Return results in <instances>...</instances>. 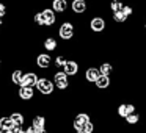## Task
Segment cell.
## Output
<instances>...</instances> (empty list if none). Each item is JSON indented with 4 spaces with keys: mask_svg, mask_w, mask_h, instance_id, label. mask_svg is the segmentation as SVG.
<instances>
[{
    "mask_svg": "<svg viewBox=\"0 0 146 133\" xmlns=\"http://www.w3.org/2000/svg\"><path fill=\"white\" fill-rule=\"evenodd\" d=\"M94 85H96V88H99V89H107V88H110V85H111V78L107 75H99L98 80L94 82Z\"/></svg>",
    "mask_w": 146,
    "mask_h": 133,
    "instance_id": "8",
    "label": "cell"
},
{
    "mask_svg": "<svg viewBox=\"0 0 146 133\" xmlns=\"http://www.w3.org/2000/svg\"><path fill=\"white\" fill-rule=\"evenodd\" d=\"M19 95H21L22 99H25V100H29V99L33 97V89L30 88V86H21Z\"/></svg>",
    "mask_w": 146,
    "mask_h": 133,
    "instance_id": "16",
    "label": "cell"
},
{
    "mask_svg": "<svg viewBox=\"0 0 146 133\" xmlns=\"http://www.w3.org/2000/svg\"><path fill=\"white\" fill-rule=\"evenodd\" d=\"M111 17H113V20L116 24H126L127 20H129V16H127L123 10L116 11V13H111Z\"/></svg>",
    "mask_w": 146,
    "mask_h": 133,
    "instance_id": "12",
    "label": "cell"
},
{
    "mask_svg": "<svg viewBox=\"0 0 146 133\" xmlns=\"http://www.w3.org/2000/svg\"><path fill=\"white\" fill-rule=\"evenodd\" d=\"M99 75H101V72H99L98 67H88V69L85 70V78H86V82H90V83H94Z\"/></svg>",
    "mask_w": 146,
    "mask_h": 133,
    "instance_id": "9",
    "label": "cell"
},
{
    "mask_svg": "<svg viewBox=\"0 0 146 133\" xmlns=\"http://www.w3.org/2000/svg\"><path fill=\"white\" fill-rule=\"evenodd\" d=\"M27 133H35V128H33V127H30V128L27 130Z\"/></svg>",
    "mask_w": 146,
    "mask_h": 133,
    "instance_id": "30",
    "label": "cell"
},
{
    "mask_svg": "<svg viewBox=\"0 0 146 133\" xmlns=\"http://www.w3.org/2000/svg\"><path fill=\"white\" fill-rule=\"evenodd\" d=\"M44 124H46L44 117H42V116H36L35 119H33L32 127H33L35 130H42V128H44Z\"/></svg>",
    "mask_w": 146,
    "mask_h": 133,
    "instance_id": "21",
    "label": "cell"
},
{
    "mask_svg": "<svg viewBox=\"0 0 146 133\" xmlns=\"http://www.w3.org/2000/svg\"><path fill=\"white\" fill-rule=\"evenodd\" d=\"M11 133H27V132H25V130H22L19 125H16L13 130H11Z\"/></svg>",
    "mask_w": 146,
    "mask_h": 133,
    "instance_id": "27",
    "label": "cell"
},
{
    "mask_svg": "<svg viewBox=\"0 0 146 133\" xmlns=\"http://www.w3.org/2000/svg\"><path fill=\"white\" fill-rule=\"evenodd\" d=\"M76 133H88V132H85V130L80 128V130H76Z\"/></svg>",
    "mask_w": 146,
    "mask_h": 133,
    "instance_id": "32",
    "label": "cell"
},
{
    "mask_svg": "<svg viewBox=\"0 0 146 133\" xmlns=\"http://www.w3.org/2000/svg\"><path fill=\"white\" fill-rule=\"evenodd\" d=\"M124 122H126L129 127H137L140 122H141V114H140L138 111H135V113L129 114L127 117H124Z\"/></svg>",
    "mask_w": 146,
    "mask_h": 133,
    "instance_id": "7",
    "label": "cell"
},
{
    "mask_svg": "<svg viewBox=\"0 0 146 133\" xmlns=\"http://www.w3.org/2000/svg\"><path fill=\"white\" fill-rule=\"evenodd\" d=\"M63 69H64L63 72L66 74V75H76V74L79 72V64H77L76 61H66Z\"/></svg>",
    "mask_w": 146,
    "mask_h": 133,
    "instance_id": "10",
    "label": "cell"
},
{
    "mask_svg": "<svg viewBox=\"0 0 146 133\" xmlns=\"http://www.w3.org/2000/svg\"><path fill=\"white\" fill-rule=\"evenodd\" d=\"M36 82H38V77L35 75V74H27V75H24L22 78V86H35Z\"/></svg>",
    "mask_w": 146,
    "mask_h": 133,
    "instance_id": "13",
    "label": "cell"
},
{
    "mask_svg": "<svg viewBox=\"0 0 146 133\" xmlns=\"http://www.w3.org/2000/svg\"><path fill=\"white\" fill-rule=\"evenodd\" d=\"M60 38L61 39H71L74 36V27H72V24H69V22H64L63 25L60 27Z\"/></svg>",
    "mask_w": 146,
    "mask_h": 133,
    "instance_id": "5",
    "label": "cell"
},
{
    "mask_svg": "<svg viewBox=\"0 0 146 133\" xmlns=\"http://www.w3.org/2000/svg\"><path fill=\"white\" fill-rule=\"evenodd\" d=\"M105 27H107V24H105V19L101 16H96L91 19V22H90V28L93 30L94 33H102L105 30Z\"/></svg>",
    "mask_w": 146,
    "mask_h": 133,
    "instance_id": "2",
    "label": "cell"
},
{
    "mask_svg": "<svg viewBox=\"0 0 146 133\" xmlns=\"http://www.w3.org/2000/svg\"><path fill=\"white\" fill-rule=\"evenodd\" d=\"M98 69H99V72H101V75L110 77L111 74H113V64H111V63H102Z\"/></svg>",
    "mask_w": 146,
    "mask_h": 133,
    "instance_id": "14",
    "label": "cell"
},
{
    "mask_svg": "<svg viewBox=\"0 0 146 133\" xmlns=\"http://www.w3.org/2000/svg\"><path fill=\"white\" fill-rule=\"evenodd\" d=\"M22 78H24V74L21 72V70H14V74H13V82L16 83V85H21V86H22Z\"/></svg>",
    "mask_w": 146,
    "mask_h": 133,
    "instance_id": "24",
    "label": "cell"
},
{
    "mask_svg": "<svg viewBox=\"0 0 146 133\" xmlns=\"http://www.w3.org/2000/svg\"><path fill=\"white\" fill-rule=\"evenodd\" d=\"M143 28L146 30V19H145V24H143Z\"/></svg>",
    "mask_w": 146,
    "mask_h": 133,
    "instance_id": "33",
    "label": "cell"
},
{
    "mask_svg": "<svg viewBox=\"0 0 146 133\" xmlns=\"http://www.w3.org/2000/svg\"><path fill=\"white\" fill-rule=\"evenodd\" d=\"M64 64H66L64 57H57V60H55V66H57V67H63Z\"/></svg>",
    "mask_w": 146,
    "mask_h": 133,
    "instance_id": "26",
    "label": "cell"
},
{
    "mask_svg": "<svg viewBox=\"0 0 146 133\" xmlns=\"http://www.w3.org/2000/svg\"><path fill=\"white\" fill-rule=\"evenodd\" d=\"M10 119L13 120L14 125H19V127H21V124L24 122V116H22L21 113H13V114L10 116Z\"/></svg>",
    "mask_w": 146,
    "mask_h": 133,
    "instance_id": "22",
    "label": "cell"
},
{
    "mask_svg": "<svg viewBox=\"0 0 146 133\" xmlns=\"http://www.w3.org/2000/svg\"><path fill=\"white\" fill-rule=\"evenodd\" d=\"M72 11L77 14H82L86 11V2L85 0H74L72 2Z\"/></svg>",
    "mask_w": 146,
    "mask_h": 133,
    "instance_id": "11",
    "label": "cell"
},
{
    "mask_svg": "<svg viewBox=\"0 0 146 133\" xmlns=\"http://www.w3.org/2000/svg\"><path fill=\"white\" fill-rule=\"evenodd\" d=\"M137 111V105L133 103V102H124V103H119L116 108V114L121 117V119H124V117H127L129 114L135 113Z\"/></svg>",
    "mask_w": 146,
    "mask_h": 133,
    "instance_id": "1",
    "label": "cell"
},
{
    "mask_svg": "<svg viewBox=\"0 0 146 133\" xmlns=\"http://www.w3.org/2000/svg\"><path fill=\"white\" fill-rule=\"evenodd\" d=\"M88 122H91V119H90V116L86 113H79L76 116V119H74V128L76 130H80V128H83V127L86 125Z\"/></svg>",
    "mask_w": 146,
    "mask_h": 133,
    "instance_id": "4",
    "label": "cell"
},
{
    "mask_svg": "<svg viewBox=\"0 0 146 133\" xmlns=\"http://www.w3.org/2000/svg\"><path fill=\"white\" fill-rule=\"evenodd\" d=\"M108 7H110V11H111V13H116V11L123 10V7H124V2H123V0H111Z\"/></svg>",
    "mask_w": 146,
    "mask_h": 133,
    "instance_id": "18",
    "label": "cell"
},
{
    "mask_svg": "<svg viewBox=\"0 0 146 133\" xmlns=\"http://www.w3.org/2000/svg\"><path fill=\"white\" fill-rule=\"evenodd\" d=\"M35 22L36 24H39V25H46V22H44V16H42V13H38L35 16Z\"/></svg>",
    "mask_w": 146,
    "mask_h": 133,
    "instance_id": "25",
    "label": "cell"
},
{
    "mask_svg": "<svg viewBox=\"0 0 146 133\" xmlns=\"http://www.w3.org/2000/svg\"><path fill=\"white\" fill-rule=\"evenodd\" d=\"M68 3L66 0H54V11H58V13H63L66 10Z\"/></svg>",
    "mask_w": 146,
    "mask_h": 133,
    "instance_id": "20",
    "label": "cell"
},
{
    "mask_svg": "<svg viewBox=\"0 0 146 133\" xmlns=\"http://www.w3.org/2000/svg\"><path fill=\"white\" fill-rule=\"evenodd\" d=\"M14 124H13V120L10 119V117H2L0 119V128H7V130H13L14 128Z\"/></svg>",
    "mask_w": 146,
    "mask_h": 133,
    "instance_id": "19",
    "label": "cell"
},
{
    "mask_svg": "<svg viewBox=\"0 0 146 133\" xmlns=\"http://www.w3.org/2000/svg\"><path fill=\"white\" fill-rule=\"evenodd\" d=\"M36 63H38L39 67H49V66H50V57L46 55V53H42V55H39V57H38Z\"/></svg>",
    "mask_w": 146,
    "mask_h": 133,
    "instance_id": "17",
    "label": "cell"
},
{
    "mask_svg": "<svg viewBox=\"0 0 146 133\" xmlns=\"http://www.w3.org/2000/svg\"><path fill=\"white\" fill-rule=\"evenodd\" d=\"M0 133H11V130H7V128H0Z\"/></svg>",
    "mask_w": 146,
    "mask_h": 133,
    "instance_id": "29",
    "label": "cell"
},
{
    "mask_svg": "<svg viewBox=\"0 0 146 133\" xmlns=\"http://www.w3.org/2000/svg\"><path fill=\"white\" fill-rule=\"evenodd\" d=\"M3 14H5V5L0 3V17H3Z\"/></svg>",
    "mask_w": 146,
    "mask_h": 133,
    "instance_id": "28",
    "label": "cell"
},
{
    "mask_svg": "<svg viewBox=\"0 0 146 133\" xmlns=\"http://www.w3.org/2000/svg\"><path fill=\"white\" fill-rule=\"evenodd\" d=\"M0 25H2V20H0Z\"/></svg>",
    "mask_w": 146,
    "mask_h": 133,
    "instance_id": "34",
    "label": "cell"
},
{
    "mask_svg": "<svg viewBox=\"0 0 146 133\" xmlns=\"http://www.w3.org/2000/svg\"><path fill=\"white\" fill-rule=\"evenodd\" d=\"M42 16H44L46 25H54L55 24V13L52 10H44L42 11Z\"/></svg>",
    "mask_w": 146,
    "mask_h": 133,
    "instance_id": "15",
    "label": "cell"
},
{
    "mask_svg": "<svg viewBox=\"0 0 146 133\" xmlns=\"http://www.w3.org/2000/svg\"><path fill=\"white\" fill-rule=\"evenodd\" d=\"M35 133H47V132H46V130L42 128V130H35Z\"/></svg>",
    "mask_w": 146,
    "mask_h": 133,
    "instance_id": "31",
    "label": "cell"
},
{
    "mask_svg": "<svg viewBox=\"0 0 146 133\" xmlns=\"http://www.w3.org/2000/svg\"><path fill=\"white\" fill-rule=\"evenodd\" d=\"M36 88H38L39 92H42V94H52V91H54V83L47 78H39L38 82H36Z\"/></svg>",
    "mask_w": 146,
    "mask_h": 133,
    "instance_id": "3",
    "label": "cell"
},
{
    "mask_svg": "<svg viewBox=\"0 0 146 133\" xmlns=\"http://www.w3.org/2000/svg\"><path fill=\"white\" fill-rule=\"evenodd\" d=\"M54 83H55V86H57L58 89H66L68 88V75L64 72H57L55 74V77H54Z\"/></svg>",
    "mask_w": 146,
    "mask_h": 133,
    "instance_id": "6",
    "label": "cell"
},
{
    "mask_svg": "<svg viewBox=\"0 0 146 133\" xmlns=\"http://www.w3.org/2000/svg\"><path fill=\"white\" fill-rule=\"evenodd\" d=\"M44 47L47 49V50H55V47H57V41H55L54 38H47L44 41Z\"/></svg>",
    "mask_w": 146,
    "mask_h": 133,
    "instance_id": "23",
    "label": "cell"
}]
</instances>
